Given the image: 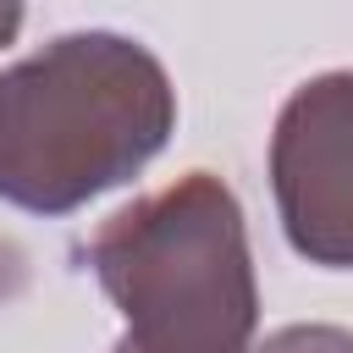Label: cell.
I'll return each mask as SVG.
<instances>
[{
	"mask_svg": "<svg viewBox=\"0 0 353 353\" xmlns=\"http://www.w3.org/2000/svg\"><path fill=\"white\" fill-rule=\"evenodd\" d=\"M176 127V88L154 50L83 28L0 72V199L66 215L138 176Z\"/></svg>",
	"mask_w": 353,
	"mask_h": 353,
	"instance_id": "cell-1",
	"label": "cell"
},
{
	"mask_svg": "<svg viewBox=\"0 0 353 353\" xmlns=\"http://www.w3.org/2000/svg\"><path fill=\"white\" fill-rule=\"evenodd\" d=\"M88 270L121 309L138 353H254L259 287L237 193L188 171L105 215L83 243Z\"/></svg>",
	"mask_w": 353,
	"mask_h": 353,
	"instance_id": "cell-2",
	"label": "cell"
},
{
	"mask_svg": "<svg viewBox=\"0 0 353 353\" xmlns=\"http://www.w3.org/2000/svg\"><path fill=\"white\" fill-rule=\"evenodd\" d=\"M270 188L287 243L309 265L353 270V72H320L287 94Z\"/></svg>",
	"mask_w": 353,
	"mask_h": 353,
	"instance_id": "cell-3",
	"label": "cell"
},
{
	"mask_svg": "<svg viewBox=\"0 0 353 353\" xmlns=\"http://www.w3.org/2000/svg\"><path fill=\"white\" fill-rule=\"evenodd\" d=\"M254 353H353V331H342V325H281Z\"/></svg>",
	"mask_w": 353,
	"mask_h": 353,
	"instance_id": "cell-4",
	"label": "cell"
},
{
	"mask_svg": "<svg viewBox=\"0 0 353 353\" xmlns=\"http://www.w3.org/2000/svg\"><path fill=\"white\" fill-rule=\"evenodd\" d=\"M28 276H33V259L17 237H0V303L22 298L28 292Z\"/></svg>",
	"mask_w": 353,
	"mask_h": 353,
	"instance_id": "cell-5",
	"label": "cell"
},
{
	"mask_svg": "<svg viewBox=\"0 0 353 353\" xmlns=\"http://www.w3.org/2000/svg\"><path fill=\"white\" fill-rule=\"evenodd\" d=\"M22 33V6H0V50Z\"/></svg>",
	"mask_w": 353,
	"mask_h": 353,
	"instance_id": "cell-6",
	"label": "cell"
},
{
	"mask_svg": "<svg viewBox=\"0 0 353 353\" xmlns=\"http://www.w3.org/2000/svg\"><path fill=\"white\" fill-rule=\"evenodd\" d=\"M110 353H138V347H127V342H116V347H110Z\"/></svg>",
	"mask_w": 353,
	"mask_h": 353,
	"instance_id": "cell-7",
	"label": "cell"
}]
</instances>
